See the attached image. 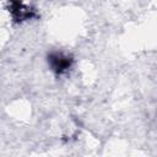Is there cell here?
I'll return each mask as SVG.
<instances>
[{
  "instance_id": "1",
  "label": "cell",
  "mask_w": 157,
  "mask_h": 157,
  "mask_svg": "<svg viewBox=\"0 0 157 157\" xmlns=\"http://www.w3.org/2000/svg\"><path fill=\"white\" fill-rule=\"evenodd\" d=\"M49 60H50L52 67L58 72H63L64 70H66L70 66V59L61 54H54L50 56Z\"/></svg>"
}]
</instances>
